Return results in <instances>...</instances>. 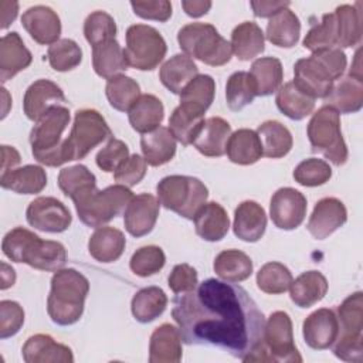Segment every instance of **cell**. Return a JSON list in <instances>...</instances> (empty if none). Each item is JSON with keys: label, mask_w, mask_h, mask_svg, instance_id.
Masks as SVG:
<instances>
[{"label": "cell", "mask_w": 363, "mask_h": 363, "mask_svg": "<svg viewBox=\"0 0 363 363\" xmlns=\"http://www.w3.org/2000/svg\"><path fill=\"white\" fill-rule=\"evenodd\" d=\"M172 316L184 343L214 346L242 362L261 345L265 326L264 313L242 286L216 278L177 294Z\"/></svg>", "instance_id": "6da1fadb"}, {"label": "cell", "mask_w": 363, "mask_h": 363, "mask_svg": "<svg viewBox=\"0 0 363 363\" xmlns=\"http://www.w3.org/2000/svg\"><path fill=\"white\" fill-rule=\"evenodd\" d=\"M3 254L14 261L24 262L41 271H58L65 265V247L58 241L41 240L33 231L16 227L10 230L1 242Z\"/></svg>", "instance_id": "7a4b0ae2"}, {"label": "cell", "mask_w": 363, "mask_h": 363, "mask_svg": "<svg viewBox=\"0 0 363 363\" xmlns=\"http://www.w3.org/2000/svg\"><path fill=\"white\" fill-rule=\"evenodd\" d=\"M347 65L346 54L335 47L312 52L308 58H299L294 65V84L311 98H325Z\"/></svg>", "instance_id": "3957f363"}, {"label": "cell", "mask_w": 363, "mask_h": 363, "mask_svg": "<svg viewBox=\"0 0 363 363\" xmlns=\"http://www.w3.org/2000/svg\"><path fill=\"white\" fill-rule=\"evenodd\" d=\"M89 292V281L77 269H58L51 278V291L47 299V312L51 320L68 326L79 320Z\"/></svg>", "instance_id": "277c9868"}, {"label": "cell", "mask_w": 363, "mask_h": 363, "mask_svg": "<svg viewBox=\"0 0 363 363\" xmlns=\"http://www.w3.org/2000/svg\"><path fill=\"white\" fill-rule=\"evenodd\" d=\"M69 111L64 105L50 109L40 118L30 132V145L34 159L45 166L57 167L64 164L62 132L69 123Z\"/></svg>", "instance_id": "5b68a950"}, {"label": "cell", "mask_w": 363, "mask_h": 363, "mask_svg": "<svg viewBox=\"0 0 363 363\" xmlns=\"http://www.w3.org/2000/svg\"><path fill=\"white\" fill-rule=\"evenodd\" d=\"M177 43L187 57L211 67L224 65L231 60V44L207 23L186 24L177 33Z\"/></svg>", "instance_id": "8992f818"}, {"label": "cell", "mask_w": 363, "mask_h": 363, "mask_svg": "<svg viewBox=\"0 0 363 363\" xmlns=\"http://www.w3.org/2000/svg\"><path fill=\"white\" fill-rule=\"evenodd\" d=\"M159 203L179 216L193 220L206 204L208 190L201 180L191 176L172 174L163 177L156 186Z\"/></svg>", "instance_id": "52a82bcc"}, {"label": "cell", "mask_w": 363, "mask_h": 363, "mask_svg": "<svg viewBox=\"0 0 363 363\" xmlns=\"http://www.w3.org/2000/svg\"><path fill=\"white\" fill-rule=\"evenodd\" d=\"M339 333L330 346L333 354L345 362L360 363L363 359V294L349 295L337 306Z\"/></svg>", "instance_id": "ba28073f"}, {"label": "cell", "mask_w": 363, "mask_h": 363, "mask_svg": "<svg viewBox=\"0 0 363 363\" xmlns=\"http://www.w3.org/2000/svg\"><path fill=\"white\" fill-rule=\"evenodd\" d=\"M245 362H302L294 343L292 320L284 311L272 312L265 322L261 345Z\"/></svg>", "instance_id": "9c48e42d"}, {"label": "cell", "mask_w": 363, "mask_h": 363, "mask_svg": "<svg viewBox=\"0 0 363 363\" xmlns=\"http://www.w3.org/2000/svg\"><path fill=\"white\" fill-rule=\"evenodd\" d=\"M108 139H112V130L98 111H77L71 132L62 142L64 163L84 159L94 147Z\"/></svg>", "instance_id": "30bf717a"}, {"label": "cell", "mask_w": 363, "mask_h": 363, "mask_svg": "<svg viewBox=\"0 0 363 363\" xmlns=\"http://www.w3.org/2000/svg\"><path fill=\"white\" fill-rule=\"evenodd\" d=\"M132 197L130 189L123 184H113L104 190L94 189L74 204L79 220L85 225L99 228L123 213Z\"/></svg>", "instance_id": "8fae6325"}, {"label": "cell", "mask_w": 363, "mask_h": 363, "mask_svg": "<svg viewBox=\"0 0 363 363\" xmlns=\"http://www.w3.org/2000/svg\"><path fill=\"white\" fill-rule=\"evenodd\" d=\"M308 139L315 153L323 155L335 166H342L347 160V146L340 130L339 113L323 105L311 118L306 128Z\"/></svg>", "instance_id": "7c38bea8"}, {"label": "cell", "mask_w": 363, "mask_h": 363, "mask_svg": "<svg viewBox=\"0 0 363 363\" xmlns=\"http://www.w3.org/2000/svg\"><path fill=\"white\" fill-rule=\"evenodd\" d=\"M123 51L129 67L139 71H152L163 61L167 45L155 27L133 24L126 30V47Z\"/></svg>", "instance_id": "4fadbf2b"}, {"label": "cell", "mask_w": 363, "mask_h": 363, "mask_svg": "<svg viewBox=\"0 0 363 363\" xmlns=\"http://www.w3.org/2000/svg\"><path fill=\"white\" fill-rule=\"evenodd\" d=\"M26 217L31 227L44 233H62L72 223V216L65 204L47 196L34 199L27 207Z\"/></svg>", "instance_id": "5bb4252c"}, {"label": "cell", "mask_w": 363, "mask_h": 363, "mask_svg": "<svg viewBox=\"0 0 363 363\" xmlns=\"http://www.w3.org/2000/svg\"><path fill=\"white\" fill-rule=\"evenodd\" d=\"M306 197L292 189H278L269 203V216L275 227L281 230H294L299 227L306 216Z\"/></svg>", "instance_id": "9a60e30c"}, {"label": "cell", "mask_w": 363, "mask_h": 363, "mask_svg": "<svg viewBox=\"0 0 363 363\" xmlns=\"http://www.w3.org/2000/svg\"><path fill=\"white\" fill-rule=\"evenodd\" d=\"M67 98L62 89L50 79H37L26 91L23 98V109L30 121L37 122L50 109L64 105Z\"/></svg>", "instance_id": "2e32d148"}, {"label": "cell", "mask_w": 363, "mask_h": 363, "mask_svg": "<svg viewBox=\"0 0 363 363\" xmlns=\"http://www.w3.org/2000/svg\"><path fill=\"white\" fill-rule=\"evenodd\" d=\"M160 203L149 194L142 193L133 196L123 211V224L126 231L133 237H143L149 234L159 217Z\"/></svg>", "instance_id": "e0dca14e"}, {"label": "cell", "mask_w": 363, "mask_h": 363, "mask_svg": "<svg viewBox=\"0 0 363 363\" xmlns=\"http://www.w3.org/2000/svg\"><path fill=\"white\" fill-rule=\"evenodd\" d=\"M347 221V210L345 204L335 197L319 200L306 224L308 231L316 240H325Z\"/></svg>", "instance_id": "ac0fdd59"}, {"label": "cell", "mask_w": 363, "mask_h": 363, "mask_svg": "<svg viewBox=\"0 0 363 363\" xmlns=\"http://www.w3.org/2000/svg\"><path fill=\"white\" fill-rule=\"evenodd\" d=\"M21 24L30 37L41 45L54 44L61 34V20L48 6L38 4L27 9L21 16Z\"/></svg>", "instance_id": "d6986e66"}, {"label": "cell", "mask_w": 363, "mask_h": 363, "mask_svg": "<svg viewBox=\"0 0 363 363\" xmlns=\"http://www.w3.org/2000/svg\"><path fill=\"white\" fill-rule=\"evenodd\" d=\"M302 333L309 347L315 350L329 349L339 333V322L336 313L328 308L312 312L303 320Z\"/></svg>", "instance_id": "ffe728a7"}, {"label": "cell", "mask_w": 363, "mask_h": 363, "mask_svg": "<svg viewBox=\"0 0 363 363\" xmlns=\"http://www.w3.org/2000/svg\"><path fill=\"white\" fill-rule=\"evenodd\" d=\"M23 359L27 363H72L71 349L55 342L50 335L30 336L23 346Z\"/></svg>", "instance_id": "44dd1931"}, {"label": "cell", "mask_w": 363, "mask_h": 363, "mask_svg": "<svg viewBox=\"0 0 363 363\" xmlns=\"http://www.w3.org/2000/svg\"><path fill=\"white\" fill-rule=\"evenodd\" d=\"M33 61L30 50L24 45L18 33L11 31L0 40V79L6 82L26 69Z\"/></svg>", "instance_id": "7402d4cb"}, {"label": "cell", "mask_w": 363, "mask_h": 363, "mask_svg": "<svg viewBox=\"0 0 363 363\" xmlns=\"http://www.w3.org/2000/svg\"><path fill=\"white\" fill-rule=\"evenodd\" d=\"M267 214L261 204L245 200L234 211V234L247 242H257L265 233Z\"/></svg>", "instance_id": "603a6c76"}, {"label": "cell", "mask_w": 363, "mask_h": 363, "mask_svg": "<svg viewBox=\"0 0 363 363\" xmlns=\"http://www.w3.org/2000/svg\"><path fill=\"white\" fill-rule=\"evenodd\" d=\"M182 335L179 328L163 323L157 326L149 342L150 363H179L182 360Z\"/></svg>", "instance_id": "cb8c5ba5"}, {"label": "cell", "mask_w": 363, "mask_h": 363, "mask_svg": "<svg viewBox=\"0 0 363 363\" xmlns=\"http://www.w3.org/2000/svg\"><path fill=\"white\" fill-rule=\"evenodd\" d=\"M230 136V123L220 116H211L204 121L193 145L204 156L220 157L225 153Z\"/></svg>", "instance_id": "d4e9b609"}, {"label": "cell", "mask_w": 363, "mask_h": 363, "mask_svg": "<svg viewBox=\"0 0 363 363\" xmlns=\"http://www.w3.org/2000/svg\"><path fill=\"white\" fill-rule=\"evenodd\" d=\"M194 228L204 241H220L230 228V220L224 207L216 201L206 203L194 216Z\"/></svg>", "instance_id": "484cf974"}, {"label": "cell", "mask_w": 363, "mask_h": 363, "mask_svg": "<svg viewBox=\"0 0 363 363\" xmlns=\"http://www.w3.org/2000/svg\"><path fill=\"white\" fill-rule=\"evenodd\" d=\"M323 101L325 105L333 108L337 113H354L360 111L363 106L362 79L347 75L337 84H333Z\"/></svg>", "instance_id": "4316f807"}, {"label": "cell", "mask_w": 363, "mask_h": 363, "mask_svg": "<svg viewBox=\"0 0 363 363\" xmlns=\"http://www.w3.org/2000/svg\"><path fill=\"white\" fill-rule=\"evenodd\" d=\"M126 245L123 233L115 227H99L89 237L88 251L99 262L108 264L121 258Z\"/></svg>", "instance_id": "83f0119b"}, {"label": "cell", "mask_w": 363, "mask_h": 363, "mask_svg": "<svg viewBox=\"0 0 363 363\" xmlns=\"http://www.w3.org/2000/svg\"><path fill=\"white\" fill-rule=\"evenodd\" d=\"M0 184L18 194H37L47 186V173L41 166L26 164L1 173Z\"/></svg>", "instance_id": "f1b7e54d"}, {"label": "cell", "mask_w": 363, "mask_h": 363, "mask_svg": "<svg viewBox=\"0 0 363 363\" xmlns=\"http://www.w3.org/2000/svg\"><path fill=\"white\" fill-rule=\"evenodd\" d=\"M291 301L299 308H311L322 301L328 292V281L319 271L302 272L289 286Z\"/></svg>", "instance_id": "f546056e"}, {"label": "cell", "mask_w": 363, "mask_h": 363, "mask_svg": "<svg viewBox=\"0 0 363 363\" xmlns=\"http://www.w3.org/2000/svg\"><path fill=\"white\" fill-rule=\"evenodd\" d=\"M140 149L147 164L162 166L176 155V139L169 128L159 126L140 138Z\"/></svg>", "instance_id": "4dcf8cb0"}, {"label": "cell", "mask_w": 363, "mask_h": 363, "mask_svg": "<svg viewBox=\"0 0 363 363\" xmlns=\"http://www.w3.org/2000/svg\"><path fill=\"white\" fill-rule=\"evenodd\" d=\"M199 75V68L193 58L186 54H176L169 58L159 71L160 82L173 94L180 95L187 84Z\"/></svg>", "instance_id": "1f68e13d"}, {"label": "cell", "mask_w": 363, "mask_h": 363, "mask_svg": "<svg viewBox=\"0 0 363 363\" xmlns=\"http://www.w3.org/2000/svg\"><path fill=\"white\" fill-rule=\"evenodd\" d=\"M163 118V104L157 96L152 94L140 95L129 109V123L136 132L142 135L157 129Z\"/></svg>", "instance_id": "d6a6232c"}, {"label": "cell", "mask_w": 363, "mask_h": 363, "mask_svg": "<svg viewBox=\"0 0 363 363\" xmlns=\"http://www.w3.org/2000/svg\"><path fill=\"white\" fill-rule=\"evenodd\" d=\"M225 153L233 163L241 166L254 164L261 159V156H264L262 145L257 132L247 128L231 133L227 142Z\"/></svg>", "instance_id": "836d02e7"}, {"label": "cell", "mask_w": 363, "mask_h": 363, "mask_svg": "<svg viewBox=\"0 0 363 363\" xmlns=\"http://www.w3.org/2000/svg\"><path fill=\"white\" fill-rule=\"evenodd\" d=\"M92 67L96 75L111 79L128 69L125 51L116 38L92 47Z\"/></svg>", "instance_id": "e575fe53"}, {"label": "cell", "mask_w": 363, "mask_h": 363, "mask_svg": "<svg viewBox=\"0 0 363 363\" xmlns=\"http://www.w3.org/2000/svg\"><path fill=\"white\" fill-rule=\"evenodd\" d=\"M231 50L241 61H250L265 48V38L261 27L254 21L238 24L231 33Z\"/></svg>", "instance_id": "d590c367"}, {"label": "cell", "mask_w": 363, "mask_h": 363, "mask_svg": "<svg viewBox=\"0 0 363 363\" xmlns=\"http://www.w3.org/2000/svg\"><path fill=\"white\" fill-rule=\"evenodd\" d=\"M299 34L301 21L298 16L286 7L269 18L267 24L265 37L269 43H272L277 47L291 48L298 43Z\"/></svg>", "instance_id": "8d00e7d4"}, {"label": "cell", "mask_w": 363, "mask_h": 363, "mask_svg": "<svg viewBox=\"0 0 363 363\" xmlns=\"http://www.w3.org/2000/svg\"><path fill=\"white\" fill-rule=\"evenodd\" d=\"M262 145V153L271 159H279L292 149V135L286 126L278 121H265L257 129Z\"/></svg>", "instance_id": "74e56055"}, {"label": "cell", "mask_w": 363, "mask_h": 363, "mask_svg": "<svg viewBox=\"0 0 363 363\" xmlns=\"http://www.w3.org/2000/svg\"><path fill=\"white\" fill-rule=\"evenodd\" d=\"M213 268L223 281L241 282L251 277L252 261L240 250H224L216 257Z\"/></svg>", "instance_id": "f35d334b"}, {"label": "cell", "mask_w": 363, "mask_h": 363, "mask_svg": "<svg viewBox=\"0 0 363 363\" xmlns=\"http://www.w3.org/2000/svg\"><path fill=\"white\" fill-rule=\"evenodd\" d=\"M167 306V296L159 286H147L138 291L130 303L133 318L140 323H149L159 318Z\"/></svg>", "instance_id": "ab89813d"}, {"label": "cell", "mask_w": 363, "mask_h": 363, "mask_svg": "<svg viewBox=\"0 0 363 363\" xmlns=\"http://www.w3.org/2000/svg\"><path fill=\"white\" fill-rule=\"evenodd\" d=\"M250 75L254 79L257 95L268 96L279 89L284 79L282 64L275 57L257 58L250 69Z\"/></svg>", "instance_id": "60d3db41"}, {"label": "cell", "mask_w": 363, "mask_h": 363, "mask_svg": "<svg viewBox=\"0 0 363 363\" xmlns=\"http://www.w3.org/2000/svg\"><path fill=\"white\" fill-rule=\"evenodd\" d=\"M275 102L278 109L285 116L294 121H301L306 118L315 109V99L298 89L292 81L284 84L278 89Z\"/></svg>", "instance_id": "b9f144b4"}, {"label": "cell", "mask_w": 363, "mask_h": 363, "mask_svg": "<svg viewBox=\"0 0 363 363\" xmlns=\"http://www.w3.org/2000/svg\"><path fill=\"white\" fill-rule=\"evenodd\" d=\"M204 123V113L179 105L169 118V130L177 142L189 146L194 142L197 133Z\"/></svg>", "instance_id": "7bdbcfd3"}, {"label": "cell", "mask_w": 363, "mask_h": 363, "mask_svg": "<svg viewBox=\"0 0 363 363\" xmlns=\"http://www.w3.org/2000/svg\"><path fill=\"white\" fill-rule=\"evenodd\" d=\"M58 186L67 197H69L72 201H77L86 193L96 189V179L86 166L75 164L60 172Z\"/></svg>", "instance_id": "ee69618b"}, {"label": "cell", "mask_w": 363, "mask_h": 363, "mask_svg": "<svg viewBox=\"0 0 363 363\" xmlns=\"http://www.w3.org/2000/svg\"><path fill=\"white\" fill-rule=\"evenodd\" d=\"M216 94V82L207 74H199L180 94V105L196 112L206 113Z\"/></svg>", "instance_id": "f6af8a7d"}, {"label": "cell", "mask_w": 363, "mask_h": 363, "mask_svg": "<svg viewBox=\"0 0 363 363\" xmlns=\"http://www.w3.org/2000/svg\"><path fill=\"white\" fill-rule=\"evenodd\" d=\"M337 26V48L354 47L362 40V14L356 6L342 4L335 10Z\"/></svg>", "instance_id": "bcb514c9"}, {"label": "cell", "mask_w": 363, "mask_h": 363, "mask_svg": "<svg viewBox=\"0 0 363 363\" xmlns=\"http://www.w3.org/2000/svg\"><path fill=\"white\" fill-rule=\"evenodd\" d=\"M105 94L113 109L121 112H129L132 105L140 96V86L130 77L116 75L108 79Z\"/></svg>", "instance_id": "7dc6e473"}, {"label": "cell", "mask_w": 363, "mask_h": 363, "mask_svg": "<svg viewBox=\"0 0 363 363\" xmlns=\"http://www.w3.org/2000/svg\"><path fill=\"white\" fill-rule=\"evenodd\" d=\"M255 96L257 89L250 72L237 71L228 77L225 84V99L231 111H241L250 105Z\"/></svg>", "instance_id": "c3c4849f"}, {"label": "cell", "mask_w": 363, "mask_h": 363, "mask_svg": "<svg viewBox=\"0 0 363 363\" xmlns=\"http://www.w3.org/2000/svg\"><path fill=\"white\" fill-rule=\"evenodd\" d=\"M292 282L291 271L281 262L271 261L264 264L257 272V286L269 295L284 294Z\"/></svg>", "instance_id": "681fc988"}, {"label": "cell", "mask_w": 363, "mask_h": 363, "mask_svg": "<svg viewBox=\"0 0 363 363\" xmlns=\"http://www.w3.org/2000/svg\"><path fill=\"white\" fill-rule=\"evenodd\" d=\"M47 58L52 69L58 72H65L74 69L81 64L82 50L74 40L61 38L48 47Z\"/></svg>", "instance_id": "f907efd6"}, {"label": "cell", "mask_w": 363, "mask_h": 363, "mask_svg": "<svg viewBox=\"0 0 363 363\" xmlns=\"http://www.w3.org/2000/svg\"><path fill=\"white\" fill-rule=\"evenodd\" d=\"M337 45V26L333 13H326L322 21L313 26L303 38V47L312 52L335 48Z\"/></svg>", "instance_id": "816d5d0a"}, {"label": "cell", "mask_w": 363, "mask_h": 363, "mask_svg": "<svg viewBox=\"0 0 363 363\" xmlns=\"http://www.w3.org/2000/svg\"><path fill=\"white\" fill-rule=\"evenodd\" d=\"M84 35L92 47H96L116 37V23L106 11L96 10L85 18Z\"/></svg>", "instance_id": "f5cc1de1"}, {"label": "cell", "mask_w": 363, "mask_h": 363, "mask_svg": "<svg viewBox=\"0 0 363 363\" xmlns=\"http://www.w3.org/2000/svg\"><path fill=\"white\" fill-rule=\"evenodd\" d=\"M166 262L163 250L157 245H145L136 250L130 258L129 267L138 277L146 278L159 272Z\"/></svg>", "instance_id": "db71d44e"}, {"label": "cell", "mask_w": 363, "mask_h": 363, "mask_svg": "<svg viewBox=\"0 0 363 363\" xmlns=\"http://www.w3.org/2000/svg\"><path fill=\"white\" fill-rule=\"evenodd\" d=\"M332 177V169L328 162L316 157L302 160L294 170V179L305 187L325 184Z\"/></svg>", "instance_id": "11a10c76"}, {"label": "cell", "mask_w": 363, "mask_h": 363, "mask_svg": "<svg viewBox=\"0 0 363 363\" xmlns=\"http://www.w3.org/2000/svg\"><path fill=\"white\" fill-rule=\"evenodd\" d=\"M129 157V147L119 139H109V142L98 152L96 164L106 173H113Z\"/></svg>", "instance_id": "9f6ffc18"}, {"label": "cell", "mask_w": 363, "mask_h": 363, "mask_svg": "<svg viewBox=\"0 0 363 363\" xmlns=\"http://www.w3.org/2000/svg\"><path fill=\"white\" fill-rule=\"evenodd\" d=\"M24 323V311L16 301L4 299L0 302V337L14 336Z\"/></svg>", "instance_id": "6f0895ef"}, {"label": "cell", "mask_w": 363, "mask_h": 363, "mask_svg": "<svg viewBox=\"0 0 363 363\" xmlns=\"http://www.w3.org/2000/svg\"><path fill=\"white\" fill-rule=\"evenodd\" d=\"M146 174V160L135 153L129 156L115 172L113 179L118 184H123L126 187H132L138 184Z\"/></svg>", "instance_id": "680465c9"}, {"label": "cell", "mask_w": 363, "mask_h": 363, "mask_svg": "<svg viewBox=\"0 0 363 363\" xmlns=\"http://www.w3.org/2000/svg\"><path fill=\"white\" fill-rule=\"evenodd\" d=\"M169 288L177 294H186L197 286V271L189 264H177L169 278Z\"/></svg>", "instance_id": "91938a15"}, {"label": "cell", "mask_w": 363, "mask_h": 363, "mask_svg": "<svg viewBox=\"0 0 363 363\" xmlns=\"http://www.w3.org/2000/svg\"><path fill=\"white\" fill-rule=\"evenodd\" d=\"M133 13L146 20L167 21L172 16V3L167 0L130 1Z\"/></svg>", "instance_id": "94428289"}, {"label": "cell", "mask_w": 363, "mask_h": 363, "mask_svg": "<svg viewBox=\"0 0 363 363\" xmlns=\"http://www.w3.org/2000/svg\"><path fill=\"white\" fill-rule=\"evenodd\" d=\"M255 17H272L282 9L289 7V1H272V0H261L250 3Z\"/></svg>", "instance_id": "6125c7cd"}, {"label": "cell", "mask_w": 363, "mask_h": 363, "mask_svg": "<svg viewBox=\"0 0 363 363\" xmlns=\"http://www.w3.org/2000/svg\"><path fill=\"white\" fill-rule=\"evenodd\" d=\"M182 7L190 17H200L211 9V1H203V0H184L182 1Z\"/></svg>", "instance_id": "be15d7a7"}, {"label": "cell", "mask_w": 363, "mask_h": 363, "mask_svg": "<svg viewBox=\"0 0 363 363\" xmlns=\"http://www.w3.org/2000/svg\"><path fill=\"white\" fill-rule=\"evenodd\" d=\"M1 173L11 170L14 166H17L20 163V153L13 147V146H7L3 145L1 146Z\"/></svg>", "instance_id": "e7e4bbea"}, {"label": "cell", "mask_w": 363, "mask_h": 363, "mask_svg": "<svg viewBox=\"0 0 363 363\" xmlns=\"http://www.w3.org/2000/svg\"><path fill=\"white\" fill-rule=\"evenodd\" d=\"M0 7H1V28H7L17 17L18 3L4 0L0 3Z\"/></svg>", "instance_id": "03108f58"}, {"label": "cell", "mask_w": 363, "mask_h": 363, "mask_svg": "<svg viewBox=\"0 0 363 363\" xmlns=\"http://www.w3.org/2000/svg\"><path fill=\"white\" fill-rule=\"evenodd\" d=\"M1 289H7L9 286H11L16 281V272L13 268H10L6 262H1Z\"/></svg>", "instance_id": "003e7915"}]
</instances>
